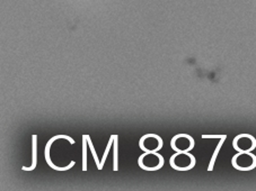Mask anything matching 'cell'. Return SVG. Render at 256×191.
<instances>
[{
  "label": "cell",
  "instance_id": "1",
  "mask_svg": "<svg viewBox=\"0 0 256 191\" xmlns=\"http://www.w3.org/2000/svg\"><path fill=\"white\" fill-rule=\"evenodd\" d=\"M170 164L174 170L178 171H188L196 167V159L192 153L175 152L170 159Z\"/></svg>",
  "mask_w": 256,
  "mask_h": 191
},
{
  "label": "cell",
  "instance_id": "2",
  "mask_svg": "<svg viewBox=\"0 0 256 191\" xmlns=\"http://www.w3.org/2000/svg\"><path fill=\"white\" fill-rule=\"evenodd\" d=\"M164 158L158 152H144L138 159L139 167L144 171H156L164 167Z\"/></svg>",
  "mask_w": 256,
  "mask_h": 191
},
{
  "label": "cell",
  "instance_id": "3",
  "mask_svg": "<svg viewBox=\"0 0 256 191\" xmlns=\"http://www.w3.org/2000/svg\"><path fill=\"white\" fill-rule=\"evenodd\" d=\"M232 164L236 170L250 171L256 168V155L252 152H237L232 159Z\"/></svg>",
  "mask_w": 256,
  "mask_h": 191
},
{
  "label": "cell",
  "instance_id": "4",
  "mask_svg": "<svg viewBox=\"0 0 256 191\" xmlns=\"http://www.w3.org/2000/svg\"><path fill=\"white\" fill-rule=\"evenodd\" d=\"M170 146L175 152L185 153L191 152L196 146V142H194L193 137L188 134H178L175 135L170 141Z\"/></svg>",
  "mask_w": 256,
  "mask_h": 191
},
{
  "label": "cell",
  "instance_id": "5",
  "mask_svg": "<svg viewBox=\"0 0 256 191\" xmlns=\"http://www.w3.org/2000/svg\"><path fill=\"white\" fill-rule=\"evenodd\" d=\"M162 140L156 134H146L139 141V148L144 152L154 153L160 151L162 148Z\"/></svg>",
  "mask_w": 256,
  "mask_h": 191
},
{
  "label": "cell",
  "instance_id": "6",
  "mask_svg": "<svg viewBox=\"0 0 256 191\" xmlns=\"http://www.w3.org/2000/svg\"><path fill=\"white\" fill-rule=\"evenodd\" d=\"M59 139L67 140L70 144H74V140H72V137H69V136H67V135H56V136L52 137V139L48 140V142L46 143V149H44V157H46V163L48 164V167L54 169V170H56V171H67V170H69V169H72V168L74 166V163H76V162L72 161V162H70V163L68 164L67 167L61 168V167L54 166V162H52L51 159H50V149H51V146H52V143H54V141L59 140Z\"/></svg>",
  "mask_w": 256,
  "mask_h": 191
},
{
  "label": "cell",
  "instance_id": "7",
  "mask_svg": "<svg viewBox=\"0 0 256 191\" xmlns=\"http://www.w3.org/2000/svg\"><path fill=\"white\" fill-rule=\"evenodd\" d=\"M232 146L237 152H253L256 149V140L250 134H240L234 139Z\"/></svg>",
  "mask_w": 256,
  "mask_h": 191
},
{
  "label": "cell",
  "instance_id": "8",
  "mask_svg": "<svg viewBox=\"0 0 256 191\" xmlns=\"http://www.w3.org/2000/svg\"><path fill=\"white\" fill-rule=\"evenodd\" d=\"M38 164V136L33 135L32 136V164L30 167H23L24 171H33L35 168H36Z\"/></svg>",
  "mask_w": 256,
  "mask_h": 191
},
{
  "label": "cell",
  "instance_id": "9",
  "mask_svg": "<svg viewBox=\"0 0 256 191\" xmlns=\"http://www.w3.org/2000/svg\"><path fill=\"white\" fill-rule=\"evenodd\" d=\"M113 171H118V136L114 135L113 142Z\"/></svg>",
  "mask_w": 256,
  "mask_h": 191
},
{
  "label": "cell",
  "instance_id": "10",
  "mask_svg": "<svg viewBox=\"0 0 256 191\" xmlns=\"http://www.w3.org/2000/svg\"><path fill=\"white\" fill-rule=\"evenodd\" d=\"M226 139H227V135H224V136L222 137V139H220V142L218 143L217 148H216V150H214V155H212V158H211V161H210V164H209V167H208V171H212L216 159H217V155H218V153H219V151H220V149H222L224 142V140H226Z\"/></svg>",
  "mask_w": 256,
  "mask_h": 191
},
{
  "label": "cell",
  "instance_id": "11",
  "mask_svg": "<svg viewBox=\"0 0 256 191\" xmlns=\"http://www.w3.org/2000/svg\"><path fill=\"white\" fill-rule=\"evenodd\" d=\"M87 135H82V171H87Z\"/></svg>",
  "mask_w": 256,
  "mask_h": 191
},
{
  "label": "cell",
  "instance_id": "12",
  "mask_svg": "<svg viewBox=\"0 0 256 191\" xmlns=\"http://www.w3.org/2000/svg\"><path fill=\"white\" fill-rule=\"evenodd\" d=\"M113 142H114V135H111V137H110V141H108V143L106 149H105V152H104V154H103V158H102V160H100V170H102V169H103L105 162H106L108 155V153H110V151H111Z\"/></svg>",
  "mask_w": 256,
  "mask_h": 191
},
{
  "label": "cell",
  "instance_id": "13",
  "mask_svg": "<svg viewBox=\"0 0 256 191\" xmlns=\"http://www.w3.org/2000/svg\"><path fill=\"white\" fill-rule=\"evenodd\" d=\"M87 141H88V148H90V152H92V158H94V160H95V163H96V166H97V169H98V170H100V161L98 157H97V153H96V151H95L94 144H92V140H90V135H87Z\"/></svg>",
  "mask_w": 256,
  "mask_h": 191
}]
</instances>
